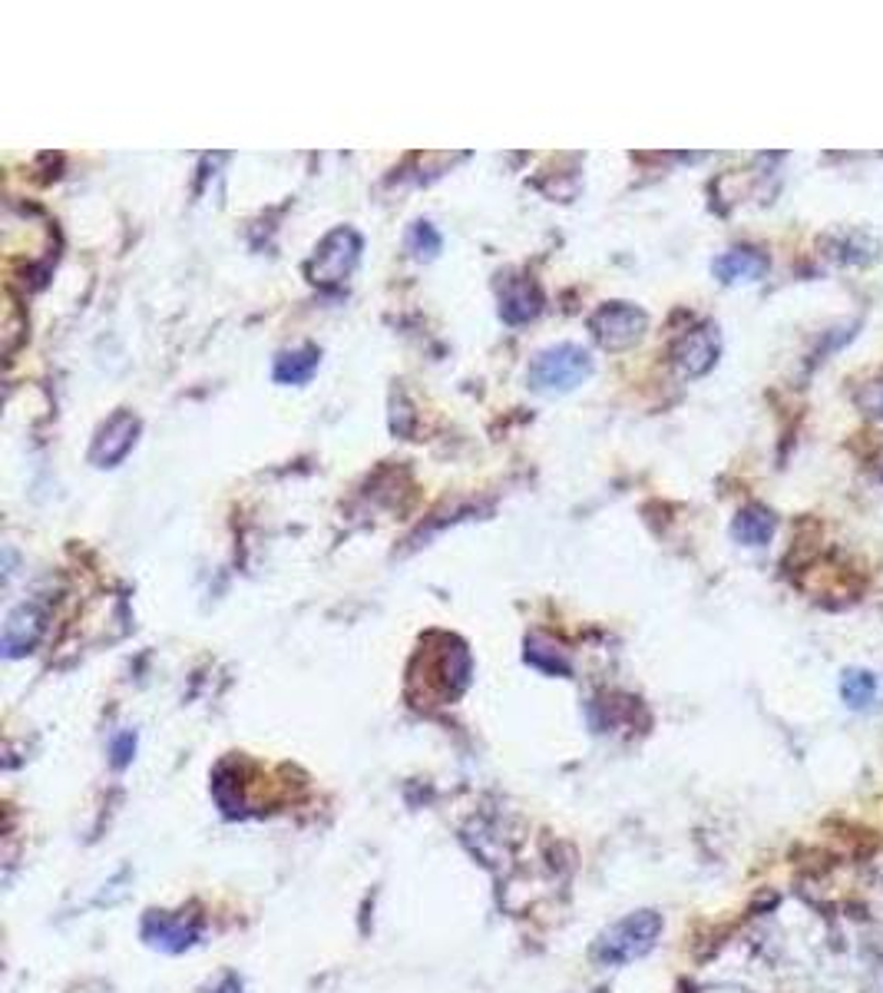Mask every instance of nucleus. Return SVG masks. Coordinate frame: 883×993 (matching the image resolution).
I'll use <instances>...</instances> for the list:
<instances>
[{
    "label": "nucleus",
    "mask_w": 883,
    "mask_h": 993,
    "mask_svg": "<svg viewBox=\"0 0 883 993\" xmlns=\"http://www.w3.org/2000/svg\"><path fill=\"white\" fill-rule=\"evenodd\" d=\"M880 481H883V467H880Z\"/></svg>",
    "instance_id": "nucleus-19"
},
{
    "label": "nucleus",
    "mask_w": 883,
    "mask_h": 993,
    "mask_svg": "<svg viewBox=\"0 0 883 993\" xmlns=\"http://www.w3.org/2000/svg\"><path fill=\"white\" fill-rule=\"evenodd\" d=\"M857 407L870 417V420H883V378L876 381H867L860 391H857Z\"/></svg>",
    "instance_id": "nucleus-15"
},
{
    "label": "nucleus",
    "mask_w": 883,
    "mask_h": 993,
    "mask_svg": "<svg viewBox=\"0 0 883 993\" xmlns=\"http://www.w3.org/2000/svg\"><path fill=\"white\" fill-rule=\"evenodd\" d=\"M358 255H361V235L348 226H338L318 242L309 262V278L315 286H338L358 265Z\"/></svg>",
    "instance_id": "nucleus-3"
},
{
    "label": "nucleus",
    "mask_w": 883,
    "mask_h": 993,
    "mask_svg": "<svg viewBox=\"0 0 883 993\" xmlns=\"http://www.w3.org/2000/svg\"><path fill=\"white\" fill-rule=\"evenodd\" d=\"M216 993H242V983H239L235 977H229V980H225V983H222Z\"/></svg>",
    "instance_id": "nucleus-18"
},
{
    "label": "nucleus",
    "mask_w": 883,
    "mask_h": 993,
    "mask_svg": "<svg viewBox=\"0 0 883 993\" xmlns=\"http://www.w3.org/2000/svg\"><path fill=\"white\" fill-rule=\"evenodd\" d=\"M549 646H543V643H526V659L533 662V666H539V669H546V672H569V666L556 656V653H546Z\"/></svg>",
    "instance_id": "nucleus-16"
},
{
    "label": "nucleus",
    "mask_w": 883,
    "mask_h": 993,
    "mask_svg": "<svg viewBox=\"0 0 883 993\" xmlns=\"http://www.w3.org/2000/svg\"><path fill=\"white\" fill-rule=\"evenodd\" d=\"M711 268L724 286H734V281H758L768 272V255L758 249H731L721 258H714Z\"/></svg>",
    "instance_id": "nucleus-9"
},
{
    "label": "nucleus",
    "mask_w": 883,
    "mask_h": 993,
    "mask_svg": "<svg viewBox=\"0 0 883 993\" xmlns=\"http://www.w3.org/2000/svg\"><path fill=\"white\" fill-rule=\"evenodd\" d=\"M318 348L315 345H305V348H294V351H281L275 358V381L281 384H305L315 368H318Z\"/></svg>",
    "instance_id": "nucleus-12"
},
{
    "label": "nucleus",
    "mask_w": 883,
    "mask_h": 993,
    "mask_svg": "<svg viewBox=\"0 0 883 993\" xmlns=\"http://www.w3.org/2000/svg\"><path fill=\"white\" fill-rule=\"evenodd\" d=\"M589 374H593V358H589V351H582L576 345H556V348H546L536 355L526 378L536 391L553 394V391H572Z\"/></svg>",
    "instance_id": "nucleus-2"
},
{
    "label": "nucleus",
    "mask_w": 883,
    "mask_h": 993,
    "mask_svg": "<svg viewBox=\"0 0 883 993\" xmlns=\"http://www.w3.org/2000/svg\"><path fill=\"white\" fill-rule=\"evenodd\" d=\"M840 692H844V702L850 708H863L873 702V692H876V679L863 669H850L844 672V682H840Z\"/></svg>",
    "instance_id": "nucleus-13"
},
{
    "label": "nucleus",
    "mask_w": 883,
    "mask_h": 993,
    "mask_svg": "<svg viewBox=\"0 0 883 993\" xmlns=\"http://www.w3.org/2000/svg\"><path fill=\"white\" fill-rule=\"evenodd\" d=\"M543 309V296L536 289V281L526 275H507L500 281V315L510 325H523L536 319Z\"/></svg>",
    "instance_id": "nucleus-7"
},
{
    "label": "nucleus",
    "mask_w": 883,
    "mask_h": 993,
    "mask_svg": "<svg viewBox=\"0 0 883 993\" xmlns=\"http://www.w3.org/2000/svg\"><path fill=\"white\" fill-rule=\"evenodd\" d=\"M44 623H47V610L40 603H21L4 623V639H0L4 656L8 659L27 656L37 646V639L44 636Z\"/></svg>",
    "instance_id": "nucleus-6"
},
{
    "label": "nucleus",
    "mask_w": 883,
    "mask_h": 993,
    "mask_svg": "<svg viewBox=\"0 0 883 993\" xmlns=\"http://www.w3.org/2000/svg\"><path fill=\"white\" fill-rule=\"evenodd\" d=\"M139 435V417L132 411H116L100 424V431L90 444V464L96 467H116L136 444Z\"/></svg>",
    "instance_id": "nucleus-5"
},
{
    "label": "nucleus",
    "mask_w": 883,
    "mask_h": 993,
    "mask_svg": "<svg viewBox=\"0 0 883 993\" xmlns=\"http://www.w3.org/2000/svg\"><path fill=\"white\" fill-rule=\"evenodd\" d=\"M659 934H662V917H659L655 911L629 914V917H623L619 924H613V927L600 937L593 957H596L600 963H629V960L649 954L652 944L659 940Z\"/></svg>",
    "instance_id": "nucleus-1"
},
{
    "label": "nucleus",
    "mask_w": 883,
    "mask_h": 993,
    "mask_svg": "<svg viewBox=\"0 0 883 993\" xmlns=\"http://www.w3.org/2000/svg\"><path fill=\"white\" fill-rule=\"evenodd\" d=\"M142 934H146V940L163 950H186L196 940V927H189L186 921H176L170 914H150L142 924Z\"/></svg>",
    "instance_id": "nucleus-11"
},
{
    "label": "nucleus",
    "mask_w": 883,
    "mask_h": 993,
    "mask_svg": "<svg viewBox=\"0 0 883 993\" xmlns=\"http://www.w3.org/2000/svg\"><path fill=\"white\" fill-rule=\"evenodd\" d=\"M407 252L414 258H433L440 252V235L430 222H414L407 232Z\"/></svg>",
    "instance_id": "nucleus-14"
},
{
    "label": "nucleus",
    "mask_w": 883,
    "mask_h": 993,
    "mask_svg": "<svg viewBox=\"0 0 883 993\" xmlns=\"http://www.w3.org/2000/svg\"><path fill=\"white\" fill-rule=\"evenodd\" d=\"M675 365L682 374L688 378H698L705 371H711V365L718 361V335L711 325H701V328H692L688 335L678 338L675 351H672Z\"/></svg>",
    "instance_id": "nucleus-8"
},
{
    "label": "nucleus",
    "mask_w": 883,
    "mask_h": 993,
    "mask_svg": "<svg viewBox=\"0 0 883 993\" xmlns=\"http://www.w3.org/2000/svg\"><path fill=\"white\" fill-rule=\"evenodd\" d=\"M646 328H649L646 312L629 305V302H609L593 319H589V332H593L596 342L609 351L632 348L646 335Z\"/></svg>",
    "instance_id": "nucleus-4"
},
{
    "label": "nucleus",
    "mask_w": 883,
    "mask_h": 993,
    "mask_svg": "<svg viewBox=\"0 0 883 993\" xmlns=\"http://www.w3.org/2000/svg\"><path fill=\"white\" fill-rule=\"evenodd\" d=\"M132 736H119L116 742H113V755H116V765H126L129 762V755H132Z\"/></svg>",
    "instance_id": "nucleus-17"
},
{
    "label": "nucleus",
    "mask_w": 883,
    "mask_h": 993,
    "mask_svg": "<svg viewBox=\"0 0 883 993\" xmlns=\"http://www.w3.org/2000/svg\"><path fill=\"white\" fill-rule=\"evenodd\" d=\"M775 527H778L775 513L768 507L752 504V507H745L739 517H734L731 536L739 540V543H745V546H765L775 536Z\"/></svg>",
    "instance_id": "nucleus-10"
}]
</instances>
